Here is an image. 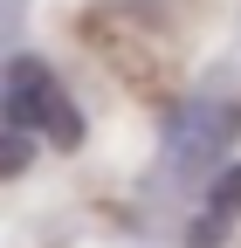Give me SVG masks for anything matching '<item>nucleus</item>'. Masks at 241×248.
Segmentation results:
<instances>
[{"mask_svg":"<svg viewBox=\"0 0 241 248\" xmlns=\"http://www.w3.org/2000/svg\"><path fill=\"white\" fill-rule=\"evenodd\" d=\"M7 117H14V131H48V138L76 145V110H69L62 90L42 76V62H14V76H7Z\"/></svg>","mask_w":241,"mask_h":248,"instance_id":"1","label":"nucleus"}]
</instances>
